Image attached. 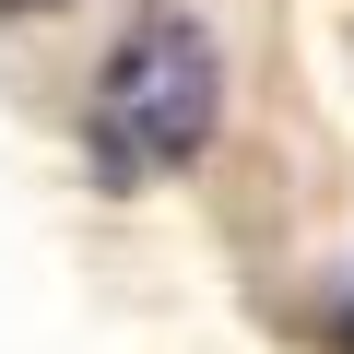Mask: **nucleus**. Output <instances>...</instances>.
Segmentation results:
<instances>
[{
    "label": "nucleus",
    "instance_id": "f257e3e1",
    "mask_svg": "<svg viewBox=\"0 0 354 354\" xmlns=\"http://www.w3.org/2000/svg\"><path fill=\"white\" fill-rule=\"evenodd\" d=\"M213 106H225V59L189 12H142L130 48L106 59L95 83V177L106 189H142V177H177L201 142H213Z\"/></svg>",
    "mask_w": 354,
    "mask_h": 354
},
{
    "label": "nucleus",
    "instance_id": "f03ea898",
    "mask_svg": "<svg viewBox=\"0 0 354 354\" xmlns=\"http://www.w3.org/2000/svg\"><path fill=\"white\" fill-rule=\"evenodd\" d=\"M0 12H36V0H0Z\"/></svg>",
    "mask_w": 354,
    "mask_h": 354
},
{
    "label": "nucleus",
    "instance_id": "7ed1b4c3",
    "mask_svg": "<svg viewBox=\"0 0 354 354\" xmlns=\"http://www.w3.org/2000/svg\"><path fill=\"white\" fill-rule=\"evenodd\" d=\"M342 342H354V307H342Z\"/></svg>",
    "mask_w": 354,
    "mask_h": 354
}]
</instances>
